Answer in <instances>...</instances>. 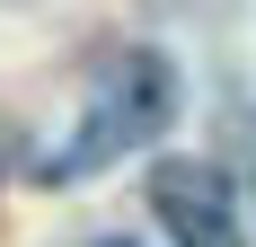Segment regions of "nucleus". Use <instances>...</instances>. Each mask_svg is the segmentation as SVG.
<instances>
[{
    "label": "nucleus",
    "instance_id": "f257e3e1",
    "mask_svg": "<svg viewBox=\"0 0 256 247\" xmlns=\"http://www.w3.org/2000/svg\"><path fill=\"white\" fill-rule=\"evenodd\" d=\"M168 124H177V62H168L159 44H124V53H115L98 80H88V106H80L71 142L53 150V159H36V176H44V186L106 176L115 159L150 150Z\"/></svg>",
    "mask_w": 256,
    "mask_h": 247
},
{
    "label": "nucleus",
    "instance_id": "f03ea898",
    "mask_svg": "<svg viewBox=\"0 0 256 247\" xmlns=\"http://www.w3.org/2000/svg\"><path fill=\"white\" fill-rule=\"evenodd\" d=\"M150 212L177 247H248V212H238L230 168L212 159H159L150 168Z\"/></svg>",
    "mask_w": 256,
    "mask_h": 247
},
{
    "label": "nucleus",
    "instance_id": "7ed1b4c3",
    "mask_svg": "<svg viewBox=\"0 0 256 247\" xmlns=\"http://www.w3.org/2000/svg\"><path fill=\"white\" fill-rule=\"evenodd\" d=\"M248 194H256V115H248Z\"/></svg>",
    "mask_w": 256,
    "mask_h": 247
},
{
    "label": "nucleus",
    "instance_id": "20e7f679",
    "mask_svg": "<svg viewBox=\"0 0 256 247\" xmlns=\"http://www.w3.org/2000/svg\"><path fill=\"white\" fill-rule=\"evenodd\" d=\"M98 247H132V238H98Z\"/></svg>",
    "mask_w": 256,
    "mask_h": 247
}]
</instances>
